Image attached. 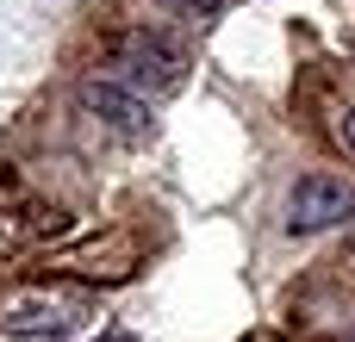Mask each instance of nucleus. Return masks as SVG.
Here are the masks:
<instances>
[{
	"instance_id": "nucleus-1",
	"label": "nucleus",
	"mask_w": 355,
	"mask_h": 342,
	"mask_svg": "<svg viewBox=\"0 0 355 342\" xmlns=\"http://www.w3.org/2000/svg\"><path fill=\"white\" fill-rule=\"evenodd\" d=\"M119 69H125V81H131V87L168 93V87H181L187 56H181V44H175V37H162V31H131V37L119 44Z\"/></svg>"
},
{
	"instance_id": "nucleus-2",
	"label": "nucleus",
	"mask_w": 355,
	"mask_h": 342,
	"mask_svg": "<svg viewBox=\"0 0 355 342\" xmlns=\"http://www.w3.org/2000/svg\"><path fill=\"white\" fill-rule=\"evenodd\" d=\"M87 318L75 293H19L0 305V336H69Z\"/></svg>"
},
{
	"instance_id": "nucleus-3",
	"label": "nucleus",
	"mask_w": 355,
	"mask_h": 342,
	"mask_svg": "<svg viewBox=\"0 0 355 342\" xmlns=\"http://www.w3.org/2000/svg\"><path fill=\"white\" fill-rule=\"evenodd\" d=\"M349 212H355V193L343 181H324V174H312L287 193V231H331Z\"/></svg>"
},
{
	"instance_id": "nucleus-4",
	"label": "nucleus",
	"mask_w": 355,
	"mask_h": 342,
	"mask_svg": "<svg viewBox=\"0 0 355 342\" xmlns=\"http://www.w3.org/2000/svg\"><path fill=\"white\" fill-rule=\"evenodd\" d=\"M81 106H87L94 118H106L112 131H125V137H144V131H150V106H144L137 93H125L119 81H87V87H81Z\"/></svg>"
},
{
	"instance_id": "nucleus-5",
	"label": "nucleus",
	"mask_w": 355,
	"mask_h": 342,
	"mask_svg": "<svg viewBox=\"0 0 355 342\" xmlns=\"http://www.w3.org/2000/svg\"><path fill=\"white\" fill-rule=\"evenodd\" d=\"M337 137H343V143H349V150H355V112H349V118H343V125H337Z\"/></svg>"
},
{
	"instance_id": "nucleus-6",
	"label": "nucleus",
	"mask_w": 355,
	"mask_h": 342,
	"mask_svg": "<svg viewBox=\"0 0 355 342\" xmlns=\"http://www.w3.org/2000/svg\"><path fill=\"white\" fill-rule=\"evenodd\" d=\"M100 342H137V336H125V330H106V336H100Z\"/></svg>"
}]
</instances>
